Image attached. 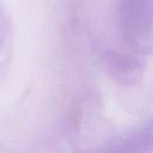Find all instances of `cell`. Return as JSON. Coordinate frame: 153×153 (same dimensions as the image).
<instances>
[{
  "label": "cell",
  "mask_w": 153,
  "mask_h": 153,
  "mask_svg": "<svg viewBox=\"0 0 153 153\" xmlns=\"http://www.w3.org/2000/svg\"><path fill=\"white\" fill-rule=\"evenodd\" d=\"M122 27L128 38L140 48L151 43V0H123Z\"/></svg>",
  "instance_id": "1"
}]
</instances>
